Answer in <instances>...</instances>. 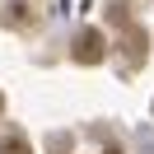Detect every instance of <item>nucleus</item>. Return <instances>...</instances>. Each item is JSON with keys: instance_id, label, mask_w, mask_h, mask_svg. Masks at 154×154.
<instances>
[{"instance_id": "1", "label": "nucleus", "mask_w": 154, "mask_h": 154, "mask_svg": "<svg viewBox=\"0 0 154 154\" xmlns=\"http://www.w3.org/2000/svg\"><path fill=\"white\" fill-rule=\"evenodd\" d=\"M103 56H107L103 33H98V28H84V33L75 38V61H79V66H98Z\"/></svg>"}, {"instance_id": "2", "label": "nucleus", "mask_w": 154, "mask_h": 154, "mask_svg": "<svg viewBox=\"0 0 154 154\" xmlns=\"http://www.w3.org/2000/svg\"><path fill=\"white\" fill-rule=\"evenodd\" d=\"M5 10H10V14H5V19H10L14 28H23V23H33V14H28V5H19V0H14V5H5Z\"/></svg>"}, {"instance_id": "3", "label": "nucleus", "mask_w": 154, "mask_h": 154, "mask_svg": "<svg viewBox=\"0 0 154 154\" xmlns=\"http://www.w3.org/2000/svg\"><path fill=\"white\" fill-rule=\"evenodd\" d=\"M0 154H33V149H28V140H19V135H5V140H0Z\"/></svg>"}, {"instance_id": "4", "label": "nucleus", "mask_w": 154, "mask_h": 154, "mask_svg": "<svg viewBox=\"0 0 154 154\" xmlns=\"http://www.w3.org/2000/svg\"><path fill=\"white\" fill-rule=\"evenodd\" d=\"M0 107H5V98H0Z\"/></svg>"}]
</instances>
